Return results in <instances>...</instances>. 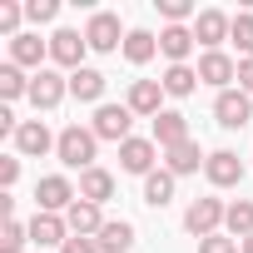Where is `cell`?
<instances>
[{"label":"cell","mask_w":253,"mask_h":253,"mask_svg":"<svg viewBox=\"0 0 253 253\" xmlns=\"http://www.w3.org/2000/svg\"><path fill=\"white\" fill-rule=\"evenodd\" d=\"M94 149H99V134L94 129H84V124H65L60 129V144H55V154H60V164L65 169H94Z\"/></svg>","instance_id":"6da1fadb"},{"label":"cell","mask_w":253,"mask_h":253,"mask_svg":"<svg viewBox=\"0 0 253 253\" xmlns=\"http://www.w3.org/2000/svg\"><path fill=\"white\" fill-rule=\"evenodd\" d=\"M124 30L119 25V15L114 10H94L89 15V25H84V40H89V50H99V55H114V50H124Z\"/></svg>","instance_id":"7a4b0ae2"},{"label":"cell","mask_w":253,"mask_h":253,"mask_svg":"<svg viewBox=\"0 0 253 253\" xmlns=\"http://www.w3.org/2000/svg\"><path fill=\"white\" fill-rule=\"evenodd\" d=\"M223 218H228V204H223V199H194L189 213H184V228L204 243V238H213V233L223 228Z\"/></svg>","instance_id":"3957f363"},{"label":"cell","mask_w":253,"mask_h":253,"mask_svg":"<svg viewBox=\"0 0 253 253\" xmlns=\"http://www.w3.org/2000/svg\"><path fill=\"white\" fill-rule=\"evenodd\" d=\"M129 124H134V109H129V104H99L89 129H94L99 139H114V144H124V139H134V134H129Z\"/></svg>","instance_id":"277c9868"},{"label":"cell","mask_w":253,"mask_h":253,"mask_svg":"<svg viewBox=\"0 0 253 253\" xmlns=\"http://www.w3.org/2000/svg\"><path fill=\"white\" fill-rule=\"evenodd\" d=\"M233 80H238V60L233 55H223V50H204L199 55V84H213L223 94V89H233Z\"/></svg>","instance_id":"5b68a950"},{"label":"cell","mask_w":253,"mask_h":253,"mask_svg":"<svg viewBox=\"0 0 253 253\" xmlns=\"http://www.w3.org/2000/svg\"><path fill=\"white\" fill-rule=\"evenodd\" d=\"M75 199H80V189H75L65 174H50V179L35 184V204H40V213H70Z\"/></svg>","instance_id":"8992f818"},{"label":"cell","mask_w":253,"mask_h":253,"mask_svg":"<svg viewBox=\"0 0 253 253\" xmlns=\"http://www.w3.org/2000/svg\"><path fill=\"white\" fill-rule=\"evenodd\" d=\"M213 119L223 124V129H243V124L253 119V94H243V89L213 94Z\"/></svg>","instance_id":"52a82bcc"},{"label":"cell","mask_w":253,"mask_h":253,"mask_svg":"<svg viewBox=\"0 0 253 253\" xmlns=\"http://www.w3.org/2000/svg\"><path fill=\"white\" fill-rule=\"evenodd\" d=\"M84 50H89V40H84L80 30H55V35H50V60L65 65L70 75L84 70Z\"/></svg>","instance_id":"ba28073f"},{"label":"cell","mask_w":253,"mask_h":253,"mask_svg":"<svg viewBox=\"0 0 253 253\" xmlns=\"http://www.w3.org/2000/svg\"><path fill=\"white\" fill-rule=\"evenodd\" d=\"M65 94H70V75H55V70L30 75V104L35 109H55Z\"/></svg>","instance_id":"9c48e42d"},{"label":"cell","mask_w":253,"mask_h":253,"mask_svg":"<svg viewBox=\"0 0 253 253\" xmlns=\"http://www.w3.org/2000/svg\"><path fill=\"white\" fill-rule=\"evenodd\" d=\"M30 243H35V248H65V243H70L65 213H40V209H35V218H30Z\"/></svg>","instance_id":"30bf717a"},{"label":"cell","mask_w":253,"mask_h":253,"mask_svg":"<svg viewBox=\"0 0 253 253\" xmlns=\"http://www.w3.org/2000/svg\"><path fill=\"white\" fill-rule=\"evenodd\" d=\"M154 154H159L154 139H124V144H119V169L149 179V174H154Z\"/></svg>","instance_id":"8fae6325"},{"label":"cell","mask_w":253,"mask_h":253,"mask_svg":"<svg viewBox=\"0 0 253 253\" xmlns=\"http://www.w3.org/2000/svg\"><path fill=\"white\" fill-rule=\"evenodd\" d=\"M55 144H60V134L45 129V119H25L20 129H15V149H20L25 159H40V154H50Z\"/></svg>","instance_id":"7c38bea8"},{"label":"cell","mask_w":253,"mask_h":253,"mask_svg":"<svg viewBox=\"0 0 253 253\" xmlns=\"http://www.w3.org/2000/svg\"><path fill=\"white\" fill-rule=\"evenodd\" d=\"M228 30H233V15H223V10H199L194 15V40L204 50H218L228 40Z\"/></svg>","instance_id":"4fadbf2b"},{"label":"cell","mask_w":253,"mask_h":253,"mask_svg":"<svg viewBox=\"0 0 253 253\" xmlns=\"http://www.w3.org/2000/svg\"><path fill=\"white\" fill-rule=\"evenodd\" d=\"M204 174H209L213 189H233V184H243V159L233 149H213L209 164H204Z\"/></svg>","instance_id":"5bb4252c"},{"label":"cell","mask_w":253,"mask_h":253,"mask_svg":"<svg viewBox=\"0 0 253 253\" xmlns=\"http://www.w3.org/2000/svg\"><path fill=\"white\" fill-rule=\"evenodd\" d=\"M65 223H70V233H75V238H99V228H104L109 218L99 213V204L75 199V204H70V213H65Z\"/></svg>","instance_id":"9a60e30c"},{"label":"cell","mask_w":253,"mask_h":253,"mask_svg":"<svg viewBox=\"0 0 253 253\" xmlns=\"http://www.w3.org/2000/svg\"><path fill=\"white\" fill-rule=\"evenodd\" d=\"M194 25H164L159 30V50L169 55V65H189V55H194Z\"/></svg>","instance_id":"2e32d148"},{"label":"cell","mask_w":253,"mask_h":253,"mask_svg":"<svg viewBox=\"0 0 253 253\" xmlns=\"http://www.w3.org/2000/svg\"><path fill=\"white\" fill-rule=\"evenodd\" d=\"M45 55H50V40H40V35H15L10 40V65H20V70H45Z\"/></svg>","instance_id":"e0dca14e"},{"label":"cell","mask_w":253,"mask_h":253,"mask_svg":"<svg viewBox=\"0 0 253 253\" xmlns=\"http://www.w3.org/2000/svg\"><path fill=\"white\" fill-rule=\"evenodd\" d=\"M159 99H164V84H159V80H134V84H129V99H124V104H129L134 114L159 119V114H164V109H159Z\"/></svg>","instance_id":"ac0fdd59"},{"label":"cell","mask_w":253,"mask_h":253,"mask_svg":"<svg viewBox=\"0 0 253 253\" xmlns=\"http://www.w3.org/2000/svg\"><path fill=\"white\" fill-rule=\"evenodd\" d=\"M104 84H109V80H104L94 65H84V70L70 75V94H75L80 104H104Z\"/></svg>","instance_id":"d6986e66"},{"label":"cell","mask_w":253,"mask_h":253,"mask_svg":"<svg viewBox=\"0 0 253 253\" xmlns=\"http://www.w3.org/2000/svg\"><path fill=\"white\" fill-rule=\"evenodd\" d=\"M159 149H174V144H184L189 139V119L179 114V109H164L159 119H154V134H149Z\"/></svg>","instance_id":"ffe728a7"},{"label":"cell","mask_w":253,"mask_h":253,"mask_svg":"<svg viewBox=\"0 0 253 253\" xmlns=\"http://www.w3.org/2000/svg\"><path fill=\"white\" fill-rule=\"evenodd\" d=\"M199 164H209V154L194 144V139H184V144H174V149H164V169L179 179V174H194Z\"/></svg>","instance_id":"44dd1931"},{"label":"cell","mask_w":253,"mask_h":253,"mask_svg":"<svg viewBox=\"0 0 253 253\" xmlns=\"http://www.w3.org/2000/svg\"><path fill=\"white\" fill-rule=\"evenodd\" d=\"M94 243H99V253H129L134 248V223L129 218H109Z\"/></svg>","instance_id":"7402d4cb"},{"label":"cell","mask_w":253,"mask_h":253,"mask_svg":"<svg viewBox=\"0 0 253 253\" xmlns=\"http://www.w3.org/2000/svg\"><path fill=\"white\" fill-rule=\"evenodd\" d=\"M80 199H89V204H109V199H114V174L99 169V164L84 169V174H80Z\"/></svg>","instance_id":"603a6c76"},{"label":"cell","mask_w":253,"mask_h":253,"mask_svg":"<svg viewBox=\"0 0 253 253\" xmlns=\"http://www.w3.org/2000/svg\"><path fill=\"white\" fill-rule=\"evenodd\" d=\"M159 84H164V94L184 99V94H194V89H199V70H194V65H169V70L159 75Z\"/></svg>","instance_id":"cb8c5ba5"},{"label":"cell","mask_w":253,"mask_h":253,"mask_svg":"<svg viewBox=\"0 0 253 253\" xmlns=\"http://www.w3.org/2000/svg\"><path fill=\"white\" fill-rule=\"evenodd\" d=\"M154 55H159V40L149 30H129V35H124V60H129V65H149Z\"/></svg>","instance_id":"d4e9b609"},{"label":"cell","mask_w":253,"mask_h":253,"mask_svg":"<svg viewBox=\"0 0 253 253\" xmlns=\"http://www.w3.org/2000/svg\"><path fill=\"white\" fill-rule=\"evenodd\" d=\"M169 199H174V174H169V169H154V174L144 179V204H149V209H164Z\"/></svg>","instance_id":"484cf974"},{"label":"cell","mask_w":253,"mask_h":253,"mask_svg":"<svg viewBox=\"0 0 253 253\" xmlns=\"http://www.w3.org/2000/svg\"><path fill=\"white\" fill-rule=\"evenodd\" d=\"M223 228H228V238H253V204L248 199H238V204H228V218H223Z\"/></svg>","instance_id":"4316f807"},{"label":"cell","mask_w":253,"mask_h":253,"mask_svg":"<svg viewBox=\"0 0 253 253\" xmlns=\"http://www.w3.org/2000/svg\"><path fill=\"white\" fill-rule=\"evenodd\" d=\"M228 40L238 45V60H253V10H238V15H233Z\"/></svg>","instance_id":"83f0119b"},{"label":"cell","mask_w":253,"mask_h":253,"mask_svg":"<svg viewBox=\"0 0 253 253\" xmlns=\"http://www.w3.org/2000/svg\"><path fill=\"white\" fill-rule=\"evenodd\" d=\"M20 94H30V80H25V70L20 65H0V99H20Z\"/></svg>","instance_id":"f1b7e54d"},{"label":"cell","mask_w":253,"mask_h":253,"mask_svg":"<svg viewBox=\"0 0 253 253\" xmlns=\"http://www.w3.org/2000/svg\"><path fill=\"white\" fill-rule=\"evenodd\" d=\"M25 238H30V223H20V218H5L0 248H5V253H20V248H25Z\"/></svg>","instance_id":"f546056e"},{"label":"cell","mask_w":253,"mask_h":253,"mask_svg":"<svg viewBox=\"0 0 253 253\" xmlns=\"http://www.w3.org/2000/svg\"><path fill=\"white\" fill-rule=\"evenodd\" d=\"M159 15L169 20V25H184L189 15H199L194 5H189V0H159Z\"/></svg>","instance_id":"4dcf8cb0"},{"label":"cell","mask_w":253,"mask_h":253,"mask_svg":"<svg viewBox=\"0 0 253 253\" xmlns=\"http://www.w3.org/2000/svg\"><path fill=\"white\" fill-rule=\"evenodd\" d=\"M25 15H30L35 25H50V20L60 15V5H55V0H25Z\"/></svg>","instance_id":"1f68e13d"},{"label":"cell","mask_w":253,"mask_h":253,"mask_svg":"<svg viewBox=\"0 0 253 253\" xmlns=\"http://www.w3.org/2000/svg\"><path fill=\"white\" fill-rule=\"evenodd\" d=\"M20 15H25V10H20V5H10V0L0 5V30H5L10 40H15V35H25V30H20Z\"/></svg>","instance_id":"d6a6232c"},{"label":"cell","mask_w":253,"mask_h":253,"mask_svg":"<svg viewBox=\"0 0 253 253\" xmlns=\"http://www.w3.org/2000/svg\"><path fill=\"white\" fill-rule=\"evenodd\" d=\"M199 253H243V248H238V238L213 233V238H204V243H199Z\"/></svg>","instance_id":"836d02e7"},{"label":"cell","mask_w":253,"mask_h":253,"mask_svg":"<svg viewBox=\"0 0 253 253\" xmlns=\"http://www.w3.org/2000/svg\"><path fill=\"white\" fill-rule=\"evenodd\" d=\"M60 253H99V243H94V238H75V233H70V243H65Z\"/></svg>","instance_id":"e575fe53"},{"label":"cell","mask_w":253,"mask_h":253,"mask_svg":"<svg viewBox=\"0 0 253 253\" xmlns=\"http://www.w3.org/2000/svg\"><path fill=\"white\" fill-rule=\"evenodd\" d=\"M15 179H20V159H0V184L10 189Z\"/></svg>","instance_id":"d590c367"},{"label":"cell","mask_w":253,"mask_h":253,"mask_svg":"<svg viewBox=\"0 0 253 253\" xmlns=\"http://www.w3.org/2000/svg\"><path fill=\"white\" fill-rule=\"evenodd\" d=\"M238 89L253 94V60H238Z\"/></svg>","instance_id":"8d00e7d4"},{"label":"cell","mask_w":253,"mask_h":253,"mask_svg":"<svg viewBox=\"0 0 253 253\" xmlns=\"http://www.w3.org/2000/svg\"><path fill=\"white\" fill-rule=\"evenodd\" d=\"M238 248H243V253H253V238H243V243H238Z\"/></svg>","instance_id":"74e56055"}]
</instances>
